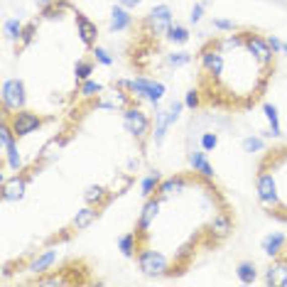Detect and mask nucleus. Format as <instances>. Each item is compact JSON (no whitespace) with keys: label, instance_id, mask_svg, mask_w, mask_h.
Returning <instances> with one entry per match:
<instances>
[{"label":"nucleus","instance_id":"1","mask_svg":"<svg viewBox=\"0 0 287 287\" xmlns=\"http://www.w3.org/2000/svg\"><path fill=\"white\" fill-rule=\"evenodd\" d=\"M216 42L224 52V64L216 77L199 79L201 81L199 94L206 96V101L216 106H221L224 101L226 106H236V108L255 106L268 89L275 61H263L258 54H253L246 44V32L226 35Z\"/></svg>","mask_w":287,"mask_h":287},{"label":"nucleus","instance_id":"2","mask_svg":"<svg viewBox=\"0 0 287 287\" xmlns=\"http://www.w3.org/2000/svg\"><path fill=\"white\" fill-rule=\"evenodd\" d=\"M255 191L263 209L287 221V148L268 150V155L260 160Z\"/></svg>","mask_w":287,"mask_h":287},{"label":"nucleus","instance_id":"3","mask_svg":"<svg viewBox=\"0 0 287 287\" xmlns=\"http://www.w3.org/2000/svg\"><path fill=\"white\" fill-rule=\"evenodd\" d=\"M120 89H125L130 96H137V98H148L157 103L162 96H165V86L160 81H150V79H133V81H118Z\"/></svg>","mask_w":287,"mask_h":287},{"label":"nucleus","instance_id":"4","mask_svg":"<svg viewBox=\"0 0 287 287\" xmlns=\"http://www.w3.org/2000/svg\"><path fill=\"white\" fill-rule=\"evenodd\" d=\"M25 106V86L20 79H10L3 84V111L5 115L13 113V111H20Z\"/></svg>","mask_w":287,"mask_h":287},{"label":"nucleus","instance_id":"5","mask_svg":"<svg viewBox=\"0 0 287 287\" xmlns=\"http://www.w3.org/2000/svg\"><path fill=\"white\" fill-rule=\"evenodd\" d=\"M5 120H8V125L13 128V133L15 135H27L32 133V130H37L39 125L44 123L37 113H30V111H15V113H8L5 115Z\"/></svg>","mask_w":287,"mask_h":287},{"label":"nucleus","instance_id":"6","mask_svg":"<svg viewBox=\"0 0 287 287\" xmlns=\"http://www.w3.org/2000/svg\"><path fill=\"white\" fill-rule=\"evenodd\" d=\"M123 123H125V128H128V133H133L135 137H145L148 130H150V120H148V115L142 113L140 108H125V115H123Z\"/></svg>","mask_w":287,"mask_h":287},{"label":"nucleus","instance_id":"7","mask_svg":"<svg viewBox=\"0 0 287 287\" xmlns=\"http://www.w3.org/2000/svg\"><path fill=\"white\" fill-rule=\"evenodd\" d=\"M13 135L15 133H13V128L8 125V120H3V128H0V142H3V150H5V157H8L10 167H13V170H20L22 160H20V155H18V145H15Z\"/></svg>","mask_w":287,"mask_h":287},{"label":"nucleus","instance_id":"8","mask_svg":"<svg viewBox=\"0 0 287 287\" xmlns=\"http://www.w3.org/2000/svg\"><path fill=\"white\" fill-rule=\"evenodd\" d=\"M148 25L155 30V35H167V30L172 27V10L170 5H157L150 10Z\"/></svg>","mask_w":287,"mask_h":287},{"label":"nucleus","instance_id":"9","mask_svg":"<svg viewBox=\"0 0 287 287\" xmlns=\"http://www.w3.org/2000/svg\"><path fill=\"white\" fill-rule=\"evenodd\" d=\"M187 160H189L194 172H199L201 177H206V179L213 177V167H211V162L206 160V150H189Z\"/></svg>","mask_w":287,"mask_h":287},{"label":"nucleus","instance_id":"10","mask_svg":"<svg viewBox=\"0 0 287 287\" xmlns=\"http://www.w3.org/2000/svg\"><path fill=\"white\" fill-rule=\"evenodd\" d=\"M25 184L27 179L25 177H13V179H3V199L5 201H18L20 196L25 194Z\"/></svg>","mask_w":287,"mask_h":287},{"label":"nucleus","instance_id":"11","mask_svg":"<svg viewBox=\"0 0 287 287\" xmlns=\"http://www.w3.org/2000/svg\"><path fill=\"white\" fill-rule=\"evenodd\" d=\"M172 125V118H170V111H157L155 113V130H153V140L155 145H160L167 135V128Z\"/></svg>","mask_w":287,"mask_h":287},{"label":"nucleus","instance_id":"12","mask_svg":"<svg viewBox=\"0 0 287 287\" xmlns=\"http://www.w3.org/2000/svg\"><path fill=\"white\" fill-rule=\"evenodd\" d=\"M77 27H79V35H81V42H84L86 47H94L96 35H98V30H96L94 22H91V20H86L84 15H79V13H77Z\"/></svg>","mask_w":287,"mask_h":287},{"label":"nucleus","instance_id":"13","mask_svg":"<svg viewBox=\"0 0 287 287\" xmlns=\"http://www.w3.org/2000/svg\"><path fill=\"white\" fill-rule=\"evenodd\" d=\"M54 260H57V250H44L39 258H35L32 263H30V268L27 270H32V272H47V270L54 265Z\"/></svg>","mask_w":287,"mask_h":287},{"label":"nucleus","instance_id":"14","mask_svg":"<svg viewBox=\"0 0 287 287\" xmlns=\"http://www.w3.org/2000/svg\"><path fill=\"white\" fill-rule=\"evenodd\" d=\"M130 15H128V10L123 8V5H118L113 8V13H111V30L113 32H120V30H128L130 27Z\"/></svg>","mask_w":287,"mask_h":287},{"label":"nucleus","instance_id":"15","mask_svg":"<svg viewBox=\"0 0 287 287\" xmlns=\"http://www.w3.org/2000/svg\"><path fill=\"white\" fill-rule=\"evenodd\" d=\"M285 243H287V238L282 233H270V236H265V241H263V250L268 255H277L280 250L285 248Z\"/></svg>","mask_w":287,"mask_h":287},{"label":"nucleus","instance_id":"16","mask_svg":"<svg viewBox=\"0 0 287 287\" xmlns=\"http://www.w3.org/2000/svg\"><path fill=\"white\" fill-rule=\"evenodd\" d=\"M236 275H238V280H241V282L253 285V282H255V265H253V263H241L238 270H236Z\"/></svg>","mask_w":287,"mask_h":287},{"label":"nucleus","instance_id":"17","mask_svg":"<svg viewBox=\"0 0 287 287\" xmlns=\"http://www.w3.org/2000/svg\"><path fill=\"white\" fill-rule=\"evenodd\" d=\"M96 219V211L91 206H86V209H81L77 213V219H74V229H86L91 221Z\"/></svg>","mask_w":287,"mask_h":287},{"label":"nucleus","instance_id":"18","mask_svg":"<svg viewBox=\"0 0 287 287\" xmlns=\"http://www.w3.org/2000/svg\"><path fill=\"white\" fill-rule=\"evenodd\" d=\"M167 37H170V42H174V44H184V42L189 39V32H187V27H182V25H172V27L167 30Z\"/></svg>","mask_w":287,"mask_h":287},{"label":"nucleus","instance_id":"19","mask_svg":"<svg viewBox=\"0 0 287 287\" xmlns=\"http://www.w3.org/2000/svg\"><path fill=\"white\" fill-rule=\"evenodd\" d=\"M157 187H160V174L157 172L148 174L142 179V196H153V191H157Z\"/></svg>","mask_w":287,"mask_h":287},{"label":"nucleus","instance_id":"20","mask_svg":"<svg viewBox=\"0 0 287 287\" xmlns=\"http://www.w3.org/2000/svg\"><path fill=\"white\" fill-rule=\"evenodd\" d=\"M5 35H8L10 39H22V35H25V27H22L18 20L13 18V20H8V22H5Z\"/></svg>","mask_w":287,"mask_h":287},{"label":"nucleus","instance_id":"21","mask_svg":"<svg viewBox=\"0 0 287 287\" xmlns=\"http://www.w3.org/2000/svg\"><path fill=\"white\" fill-rule=\"evenodd\" d=\"M86 201H91V204H106V201H111V196H106L103 194V187H89L86 189Z\"/></svg>","mask_w":287,"mask_h":287},{"label":"nucleus","instance_id":"22","mask_svg":"<svg viewBox=\"0 0 287 287\" xmlns=\"http://www.w3.org/2000/svg\"><path fill=\"white\" fill-rule=\"evenodd\" d=\"M265 118H268L270 123V133L268 135H280V120H277V111H275V106H265Z\"/></svg>","mask_w":287,"mask_h":287},{"label":"nucleus","instance_id":"23","mask_svg":"<svg viewBox=\"0 0 287 287\" xmlns=\"http://www.w3.org/2000/svg\"><path fill=\"white\" fill-rule=\"evenodd\" d=\"M189 61H191L189 52H172V54L167 57V64H170V66H187Z\"/></svg>","mask_w":287,"mask_h":287},{"label":"nucleus","instance_id":"24","mask_svg":"<svg viewBox=\"0 0 287 287\" xmlns=\"http://www.w3.org/2000/svg\"><path fill=\"white\" fill-rule=\"evenodd\" d=\"M263 148H265L263 137H246V140H243V150H246V153H258V150H263Z\"/></svg>","mask_w":287,"mask_h":287},{"label":"nucleus","instance_id":"25","mask_svg":"<svg viewBox=\"0 0 287 287\" xmlns=\"http://www.w3.org/2000/svg\"><path fill=\"white\" fill-rule=\"evenodd\" d=\"M91 71H94L91 61H77V79L79 81H89Z\"/></svg>","mask_w":287,"mask_h":287},{"label":"nucleus","instance_id":"26","mask_svg":"<svg viewBox=\"0 0 287 287\" xmlns=\"http://www.w3.org/2000/svg\"><path fill=\"white\" fill-rule=\"evenodd\" d=\"M103 91V86L101 84H96V81H84V86H81V94L84 96H96Z\"/></svg>","mask_w":287,"mask_h":287},{"label":"nucleus","instance_id":"27","mask_svg":"<svg viewBox=\"0 0 287 287\" xmlns=\"http://www.w3.org/2000/svg\"><path fill=\"white\" fill-rule=\"evenodd\" d=\"M216 142H219V140H216V135H213V133H204V135H201V150H206V153H209V150L216 148Z\"/></svg>","mask_w":287,"mask_h":287},{"label":"nucleus","instance_id":"28","mask_svg":"<svg viewBox=\"0 0 287 287\" xmlns=\"http://www.w3.org/2000/svg\"><path fill=\"white\" fill-rule=\"evenodd\" d=\"M94 54H96V59H98L101 64H106V66H111V64H113V57H111V54H108L103 47H96Z\"/></svg>","mask_w":287,"mask_h":287},{"label":"nucleus","instance_id":"29","mask_svg":"<svg viewBox=\"0 0 287 287\" xmlns=\"http://www.w3.org/2000/svg\"><path fill=\"white\" fill-rule=\"evenodd\" d=\"M213 27H216V30H226V32H233V30H236V25H233L231 20H213Z\"/></svg>","mask_w":287,"mask_h":287},{"label":"nucleus","instance_id":"30","mask_svg":"<svg viewBox=\"0 0 287 287\" xmlns=\"http://www.w3.org/2000/svg\"><path fill=\"white\" fill-rule=\"evenodd\" d=\"M184 103H187L189 108H196V106H199V91H194V89L187 91V101H184Z\"/></svg>","mask_w":287,"mask_h":287},{"label":"nucleus","instance_id":"31","mask_svg":"<svg viewBox=\"0 0 287 287\" xmlns=\"http://www.w3.org/2000/svg\"><path fill=\"white\" fill-rule=\"evenodd\" d=\"M201 13H204V5H201V3H196V5L191 8L189 20H191V22H199V20H201Z\"/></svg>","mask_w":287,"mask_h":287},{"label":"nucleus","instance_id":"32","mask_svg":"<svg viewBox=\"0 0 287 287\" xmlns=\"http://www.w3.org/2000/svg\"><path fill=\"white\" fill-rule=\"evenodd\" d=\"M142 0H118V5H123V8H135V5H140Z\"/></svg>","mask_w":287,"mask_h":287},{"label":"nucleus","instance_id":"33","mask_svg":"<svg viewBox=\"0 0 287 287\" xmlns=\"http://www.w3.org/2000/svg\"><path fill=\"white\" fill-rule=\"evenodd\" d=\"M37 3H42V5H49V3H52V0H37Z\"/></svg>","mask_w":287,"mask_h":287}]
</instances>
